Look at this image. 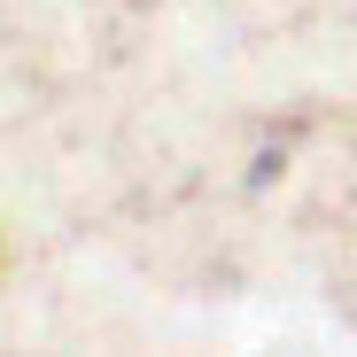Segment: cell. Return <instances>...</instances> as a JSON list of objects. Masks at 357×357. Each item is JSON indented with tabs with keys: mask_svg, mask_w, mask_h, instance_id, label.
Segmentation results:
<instances>
[]
</instances>
